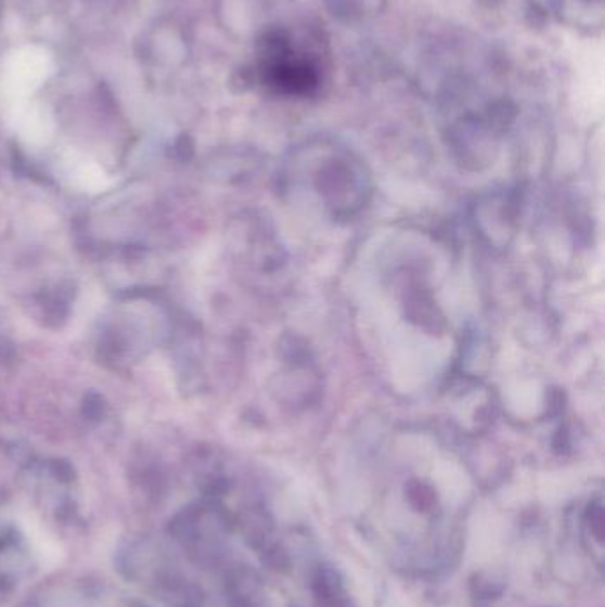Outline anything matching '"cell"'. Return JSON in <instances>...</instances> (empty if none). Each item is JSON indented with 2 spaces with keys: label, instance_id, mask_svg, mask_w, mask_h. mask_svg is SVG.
Masks as SVG:
<instances>
[{
  "label": "cell",
  "instance_id": "obj_1",
  "mask_svg": "<svg viewBox=\"0 0 605 607\" xmlns=\"http://www.w3.org/2000/svg\"><path fill=\"white\" fill-rule=\"evenodd\" d=\"M312 592H314L318 603H329V600L342 598L345 595L342 576L329 565L318 567L317 572L312 576Z\"/></svg>",
  "mask_w": 605,
  "mask_h": 607
},
{
  "label": "cell",
  "instance_id": "obj_2",
  "mask_svg": "<svg viewBox=\"0 0 605 607\" xmlns=\"http://www.w3.org/2000/svg\"><path fill=\"white\" fill-rule=\"evenodd\" d=\"M504 583L490 572H479L471 581V593L478 603H490L493 598L501 597Z\"/></svg>",
  "mask_w": 605,
  "mask_h": 607
},
{
  "label": "cell",
  "instance_id": "obj_3",
  "mask_svg": "<svg viewBox=\"0 0 605 607\" xmlns=\"http://www.w3.org/2000/svg\"><path fill=\"white\" fill-rule=\"evenodd\" d=\"M584 529L585 533L590 534L591 539L595 540L596 545L602 548L605 537L604 506H602V503H593L590 508L585 509Z\"/></svg>",
  "mask_w": 605,
  "mask_h": 607
},
{
  "label": "cell",
  "instance_id": "obj_4",
  "mask_svg": "<svg viewBox=\"0 0 605 607\" xmlns=\"http://www.w3.org/2000/svg\"><path fill=\"white\" fill-rule=\"evenodd\" d=\"M409 500L410 505L414 506L417 512H428L435 505L434 490L429 489V487L421 486V483H414L409 489Z\"/></svg>",
  "mask_w": 605,
  "mask_h": 607
}]
</instances>
